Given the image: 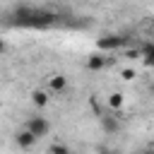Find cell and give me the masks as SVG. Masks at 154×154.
Instances as JSON below:
<instances>
[{
	"label": "cell",
	"mask_w": 154,
	"mask_h": 154,
	"mask_svg": "<svg viewBox=\"0 0 154 154\" xmlns=\"http://www.w3.org/2000/svg\"><path fill=\"white\" fill-rule=\"evenodd\" d=\"M103 65H106V58H103V55H96V53L87 60V67H89V70H101Z\"/></svg>",
	"instance_id": "obj_7"
},
{
	"label": "cell",
	"mask_w": 154,
	"mask_h": 154,
	"mask_svg": "<svg viewBox=\"0 0 154 154\" xmlns=\"http://www.w3.org/2000/svg\"><path fill=\"white\" fill-rule=\"evenodd\" d=\"M65 87H67V77L65 75H53L51 77V89L53 91H63Z\"/></svg>",
	"instance_id": "obj_4"
},
{
	"label": "cell",
	"mask_w": 154,
	"mask_h": 154,
	"mask_svg": "<svg viewBox=\"0 0 154 154\" xmlns=\"http://www.w3.org/2000/svg\"><path fill=\"white\" fill-rule=\"evenodd\" d=\"M14 142H17V147L19 149H29V147H34V142H36V137L24 128V130H19L17 135H14Z\"/></svg>",
	"instance_id": "obj_3"
},
{
	"label": "cell",
	"mask_w": 154,
	"mask_h": 154,
	"mask_svg": "<svg viewBox=\"0 0 154 154\" xmlns=\"http://www.w3.org/2000/svg\"><path fill=\"white\" fill-rule=\"evenodd\" d=\"M149 43H152V46H154V36H152V41H149Z\"/></svg>",
	"instance_id": "obj_16"
},
{
	"label": "cell",
	"mask_w": 154,
	"mask_h": 154,
	"mask_svg": "<svg viewBox=\"0 0 154 154\" xmlns=\"http://www.w3.org/2000/svg\"><path fill=\"white\" fill-rule=\"evenodd\" d=\"M89 103H91V111H94V113H96V116H99V118H101V116H103V113H106V111H103V108H101V106H99V101H96V99H91V101H89Z\"/></svg>",
	"instance_id": "obj_11"
},
{
	"label": "cell",
	"mask_w": 154,
	"mask_h": 154,
	"mask_svg": "<svg viewBox=\"0 0 154 154\" xmlns=\"http://www.w3.org/2000/svg\"><path fill=\"white\" fill-rule=\"evenodd\" d=\"M108 106H111V108H120V106H123V94H118V91L111 94V96H108Z\"/></svg>",
	"instance_id": "obj_9"
},
{
	"label": "cell",
	"mask_w": 154,
	"mask_h": 154,
	"mask_svg": "<svg viewBox=\"0 0 154 154\" xmlns=\"http://www.w3.org/2000/svg\"><path fill=\"white\" fill-rule=\"evenodd\" d=\"M132 77H135L132 70H123V79H132Z\"/></svg>",
	"instance_id": "obj_12"
},
{
	"label": "cell",
	"mask_w": 154,
	"mask_h": 154,
	"mask_svg": "<svg viewBox=\"0 0 154 154\" xmlns=\"http://www.w3.org/2000/svg\"><path fill=\"white\" fill-rule=\"evenodd\" d=\"M5 48H7V43H5L2 38H0V53H5Z\"/></svg>",
	"instance_id": "obj_14"
},
{
	"label": "cell",
	"mask_w": 154,
	"mask_h": 154,
	"mask_svg": "<svg viewBox=\"0 0 154 154\" xmlns=\"http://www.w3.org/2000/svg\"><path fill=\"white\" fill-rule=\"evenodd\" d=\"M31 101H34V106L43 108V106L48 103V94H46V91H41V89H36V91H31Z\"/></svg>",
	"instance_id": "obj_6"
},
{
	"label": "cell",
	"mask_w": 154,
	"mask_h": 154,
	"mask_svg": "<svg viewBox=\"0 0 154 154\" xmlns=\"http://www.w3.org/2000/svg\"><path fill=\"white\" fill-rule=\"evenodd\" d=\"M51 154H72V152H70L65 144H53V147H51Z\"/></svg>",
	"instance_id": "obj_10"
},
{
	"label": "cell",
	"mask_w": 154,
	"mask_h": 154,
	"mask_svg": "<svg viewBox=\"0 0 154 154\" xmlns=\"http://www.w3.org/2000/svg\"><path fill=\"white\" fill-rule=\"evenodd\" d=\"M142 154H154V149H144V152H142Z\"/></svg>",
	"instance_id": "obj_15"
},
{
	"label": "cell",
	"mask_w": 154,
	"mask_h": 154,
	"mask_svg": "<svg viewBox=\"0 0 154 154\" xmlns=\"http://www.w3.org/2000/svg\"><path fill=\"white\" fill-rule=\"evenodd\" d=\"M120 43H123V36H106L99 41V48H116Z\"/></svg>",
	"instance_id": "obj_5"
},
{
	"label": "cell",
	"mask_w": 154,
	"mask_h": 154,
	"mask_svg": "<svg viewBox=\"0 0 154 154\" xmlns=\"http://www.w3.org/2000/svg\"><path fill=\"white\" fill-rule=\"evenodd\" d=\"M96 152H99V154H111V149H108V147H96Z\"/></svg>",
	"instance_id": "obj_13"
},
{
	"label": "cell",
	"mask_w": 154,
	"mask_h": 154,
	"mask_svg": "<svg viewBox=\"0 0 154 154\" xmlns=\"http://www.w3.org/2000/svg\"><path fill=\"white\" fill-rule=\"evenodd\" d=\"M99 123H101V130L108 132V135H113V132L120 130V120H118L113 113H103V116L99 118Z\"/></svg>",
	"instance_id": "obj_2"
},
{
	"label": "cell",
	"mask_w": 154,
	"mask_h": 154,
	"mask_svg": "<svg viewBox=\"0 0 154 154\" xmlns=\"http://www.w3.org/2000/svg\"><path fill=\"white\" fill-rule=\"evenodd\" d=\"M26 130H29L36 140H41V137H46V135L51 132V123H48V118H43V116H34V118L26 120Z\"/></svg>",
	"instance_id": "obj_1"
},
{
	"label": "cell",
	"mask_w": 154,
	"mask_h": 154,
	"mask_svg": "<svg viewBox=\"0 0 154 154\" xmlns=\"http://www.w3.org/2000/svg\"><path fill=\"white\" fill-rule=\"evenodd\" d=\"M142 55H144V63H147V65H154V46H152V43H147V46L142 48Z\"/></svg>",
	"instance_id": "obj_8"
}]
</instances>
